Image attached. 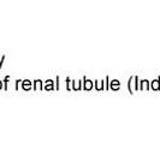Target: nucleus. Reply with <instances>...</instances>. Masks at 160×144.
Instances as JSON below:
<instances>
[{
	"instance_id": "obj_1",
	"label": "nucleus",
	"mask_w": 160,
	"mask_h": 144,
	"mask_svg": "<svg viewBox=\"0 0 160 144\" xmlns=\"http://www.w3.org/2000/svg\"><path fill=\"white\" fill-rule=\"evenodd\" d=\"M0 89H1V82H0Z\"/></svg>"
}]
</instances>
